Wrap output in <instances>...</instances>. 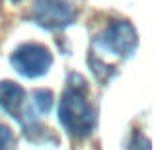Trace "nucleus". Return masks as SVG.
<instances>
[{
    "label": "nucleus",
    "instance_id": "obj_1",
    "mask_svg": "<svg viewBox=\"0 0 154 150\" xmlns=\"http://www.w3.org/2000/svg\"><path fill=\"white\" fill-rule=\"evenodd\" d=\"M59 121L70 136L84 139L96 127V115L78 88H68L59 103Z\"/></svg>",
    "mask_w": 154,
    "mask_h": 150
},
{
    "label": "nucleus",
    "instance_id": "obj_2",
    "mask_svg": "<svg viewBox=\"0 0 154 150\" xmlns=\"http://www.w3.org/2000/svg\"><path fill=\"white\" fill-rule=\"evenodd\" d=\"M12 66L26 78H39L53 64V55L47 47L37 43H26L12 53Z\"/></svg>",
    "mask_w": 154,
    "mask_h": 150
},
{
    "label": "nucleus",
    "instance_id": "obj_3",
    "mask_svg": "<svg viewBox=\"0 0 154 150\" xmlns=\"http://www.w3.org/2000/svg\"><path fill=\"white\" fill-rule=\"evenodd\" d=\"M31 18L45 29H63L74 22L76 12L68 0H35Z\"/></svg>",
    "mask_w": 154,
    "mask_h": 150
},
{
    "label": "nucleus",
    "instance_id": "obj_4",
    "mask_svg": "<svg viewBox=\"0 0 154 150\" xmlns=\"http://www.w3.org/2000/svg\"><path fill=\"white\" fill-rule=\"evenodd\" d=\"M100 43L117 57H131L139 47V35L129 22H115L100 37Z\"/></svg>",
    "mask_w": 154,
    "mask_h": 150
},
{
    "label": "nucleus",
    "instance_id": "obj_5",
    "mask_svg": "<svg viewBox=\"0 0 154 150\" xmlns=\"http://www.w3.org/2000/svg\"><path fill=\"white\" fill-rule=\"evenodd\" d=\"M26 101V92L20 84L12 80H2L0 82V107L18 121H22V107Z\"/></svg>",
    "mask_w": 154,
    "mask_h": 150
},
{
    "label": "nucleus",
    "instance_id": "obj_6",
    "mask_svg": "<svg viewBox=\"0 0 154 150\" xmlns=\"http://www.w3.org/2000/svg\"><path fill=\"white\" fill-rule=\"evenodd\" d=\"M33 103H35V107L39 109L41 113H47L51 109V105H53V96H51V92H47V90H37L33 94Z\"/></svg>",
    "mask_w": 154,
    "mask_h": 150
},
{
    "label": "nucleus",
    "instance_id": "obj_7",
    "mask_svg": "<svg viewBox=\"0 0 154 150\" xmlns=\"http://www.w3.org/2000/svg\"><path fill=\"white\" fill-rule=\"evenodd\" d=\"M0 150H14V135L4 125H0Z\"/></svg>",
    "mask_w": 154,
    "mask_h": 150
},
{
    "label": "nucleus",
    "instance_id": "obj_8",
    "mask_svg": "<svg viewBox=\"0 0 154 150\" xmlns=\"http://www.w3.org/2000/svg\"><path fill=\"white\" fill-rule=\"evenodd\" d=\"M10 2H20V0H10Z\"/></svg>",
    "mask_w": 154,
    "mask_h": 150
}]
</instances>
